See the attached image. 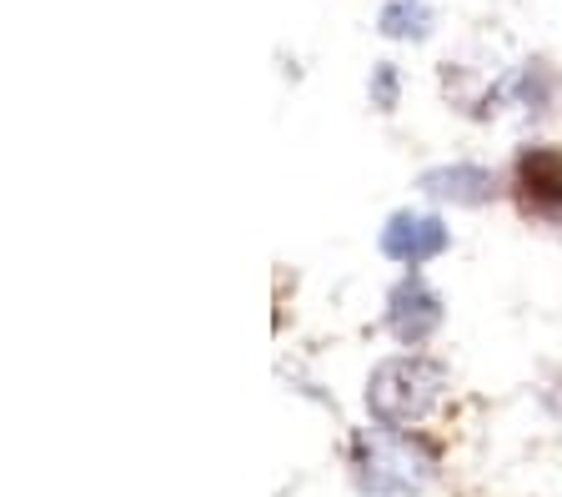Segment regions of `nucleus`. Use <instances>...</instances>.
<instances>
[{
  "mask_svg": "<svg viewBox=\"0 0 562 497\" xmlns=\"http://www.w3.org/2000/svg\"><path fill=\"white\" fill-rule=\"evenodd\" d=\"M447 392V368L432 357H386L382 368L367 382V413L376 417V427H397L407 432L412 422L432 413Z\"/></svg>",
  "mask_w": 562,
  "mask_h": 497,
  "instance_id": "obj_1",
  "label": "nucleus"
},
{
  "mask_svg": "<svg viewBox=\"0 0 562 497\" xmlns=\"http://www.w3.org/2000/svg\"><path fill=\"white\" fill-rule=\"evenodd\" d=\"M376 31L386 41H427L432 36V5L427 0H386L376 15Z\"/></svg>",
  "mask_w": 562,
  "mask_h": 497,
  "instance_id": "obj_7",
  "label": "nucleus"
},
{
  "mask_svg": "<svg viewBox=\"0 0 562 497\" xmlns=\"http://www.w3.org/2000/svg\"><path fill=\"white\" fill-rule=\"evenodd\" d=\"M432 202H452V206H482L492 202V171H482V166L472 161H457V166H432V171H422L417 181Z\"/></svg>",
  "mask_w": 562,
  "mask_h": 497,
  "instance_id": "obj_6",
  "label": "nucleus"
},
{
  "mask_svg": "<svg viewBox=\"0 0 562 497\" xmlns=\"http://www.w3.org/2000/svg\"><path fill=\"white\" fill-rule=\"evenodd\" d=\"M386 327H392L397 342L422 347L442 327V296L422 282V276H402V282L392 286V296H386Z\"/></svg>",
  "mask_w": 562,
  "mask_h": 497,
  "instance_id": "obj_3",
  "label": "nucleus"
},
{
  "mask_svg": "<svg viewBox=\"0 0 562 497\" xmlns=\"http://www.w3.org/2000/svg\"><path fill=\"white\" fill-rule=\"evenodd\" d=\"M372 106H382V111L397 106V66L392 60H382L372 71Z\"/></svg>",
  "mask_w": 562,
  "mask_h": 497,
  "instance_id": "obj_8",
  "label": "nucleus"
},
{
  "mask_svg": "<svg viewBox=\"0 0 562 497\" xmlns=\"http://www.w3.org/2000/svg\"><path fill=\"white\" fill-rule=\"evenodd\" d=\"M452 247V231H447L437 216H422V212H397L392 222L382 226V251L402 267H422V261L442 257Z\"/></svg>",
  "mask_w": 562,
  "mask_h": 497,
  "instance_id": "obj_4",
  "label": "nucleus"
},
{
  "mask_svg": "<svg viewBox=\"0 0 562 497\" xmlns=\"http://www.w3.org/2000/svg\"><path fill=\"white\" fill-rule=\"evenodd\" d=\"M351 473H357V487L372 497H417L432 483V452L402 438L397 427H382L351 442Z\"/></svg>",
  "mask_w": 562,
  "mask_h": 497,
  "instance_id": "obj_2",
  "label": "nucleus"
},
{
  "mask_svg": "<svg viewBox=\"0 0 562 497\" xmlns=\"http://www.w3.org/2000/svg\"><path fill=\"white\" fill-rule=\"evenodd\" d=\"M517 187H522V202L542 216H562V151L552 146H532L517 161Z\"/></svg>",
  "mask_w": 562,
  "mask_h": 497,
  "instance_id": "obj_5",
  "label": "nucleus"
}]
</instances>
